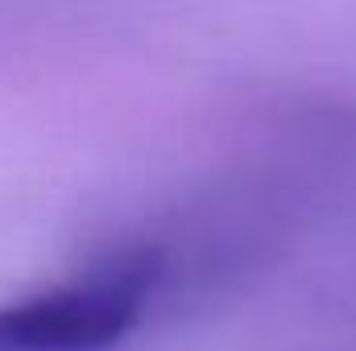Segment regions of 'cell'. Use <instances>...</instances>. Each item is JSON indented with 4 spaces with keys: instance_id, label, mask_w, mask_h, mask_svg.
Listing matches in <instances>:
<instances>
[{
    "instance_id": "cell-1",
    "label": "cell",
    "mask_w": 356,
    "mask_h": 351,
    "mask_svg": "<svg viewBox=\"0 0 356 351\" xmlns=\"http://www.w3.org/2000/svg\"><path fill=\"white\" fill-rule=\"evenodd\" d=\"M162 281V252L137 248L42 293L0 306V351H104L145 314Z\"/></svg>"
}]
</instances>
